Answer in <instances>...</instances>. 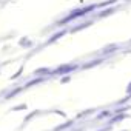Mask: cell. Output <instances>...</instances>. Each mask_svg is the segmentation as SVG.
I'll return each mask as SVG.
<instances>
[{"instance_id":"obj_1","label":"cell","mask_w":131,"mask_h":131,"mask_svg":"<svg viewBox=\"0 0 131 131\" xmlns=\"http://www.w3.org/2000/svg\"><path fill=\"white\" fill-rule=\"evenodd\" d=\"M79 68L77 63H67V65H62V67L56 68L54 71H51V76H63V74H71L74 70Z\"/></svg>"},{"instance_id":"obj_2","label":"cell","mask_w":131,"mask_h":131,"mask_svg":"<svg viewBox=\"0 0 131 131\" xmlns=\"http://www.w3.org/2000/svg\"><path fill=\"white\" fill-rule=\"evenodd\" d=\"M117 11V8L116 6H108V8H102V11L97 14V19H103V17H108V16H111V14H114Z\"/></svg>"},{"instance_id":"obj_3","label":"cell","mask_w":131,"mask_h":131,"mask_svg":"<svg viewBox=\"0 0 131 131\" xmlns=\"http://www.w3.org/2000/svg\"><path fill=\"white\" fill-rule=\"evenodd\" d=\"M68 32V29H62V31H59V32H56V34H52L48 40H46V45H51V43H54L56 40H59L60 37H63L65 34H67Z\"/></svg>"},{"instance_id":"obj_4","label":"cell","mask_w":131,"mask_h":131,"mask_svg":"<svg viewBox=\"0 0 131 131\" xmlns=\"http://www.w3.org/2000/svg\"><path fill=\"white\" fill-rule=\"evenodd\" d=\"M94 23V20H88V22H82V23H79L77 26H74V28H71L70 31L71 32H79V31H82V29H85V28H88V26H91Z\"/></svg>"},{"instance_id":"obj_5","label":"cell","mask_w":131,"mask_h":131,"mask_svg":"<svg viewBox=\"0 0 131 131\" xmlns=\"http://www.w3.org/2000/svg\"><path fill=\"white\" fill-rule=\"evenodd\" d=\"M32 74H34L36 77H40V76H51V70H48V68H39V70H36Z\"/></svg>"},{"instance_id":"obj_6","label":"cell","mask_w":131,"mask_h":131,"mask_svg":"<svg viewBox=\"0 0 131 131\" xmlns=\"http://www.w3.org/2000/svg\"><path fill=\"white\" fill-rule=\"evenodd\" d=\"M22 91H23V86H19V88H16L14 91L11 90V91H9V93H8L6 96H5V100H9L11 97H16V96H17L19 93H22Z\"/></svg>"},{"instance_id":"obj_7","label":"cell","mask_w":131,"mask_h":131,"mask_svg":"<svg viewBox=\"0 0 131 131\" xmlns=\"http://www.w3.org/2000/svg\"><path fill=\"white\" fill-rule=\"evenodd\" d=\"M73 123H74V120H68V122H65L63 125L56 126V128H54V131H65L67 128H71V126H73Z\"/></svg>"},{"instance_id":"obj_8","label":"cell","mask_w":131,"mask_h":131,"mask_svg":"<svg viewBox=\"0 0 131 131\" xmlns=\"http://www.w3.org/2000/svg\"><path fill=\"white\" fill-rule=\"evenodd\" d=\"M45 79L43 77H37V79H34V80H31V82H28L25 86H23V90H28V88H31V86H34V85H39V83H42Z\"/></svg>"},{"instance_id":"obj_9","label":"cell","mask_w":131,"mask_h":131,"mask_svg":"<svg viewBox=\"0 0 131 131\" xmlns=\"http://www.w3.org/2000/svg\"><path fill=\"white\" fill-rule=\"evenodd\" d=\"M102 62H103V59H94V60H91V63H85V65H82V68L86 70V68L96 67V65H99V63H102Z\"/></svg>"},{"instance_id":"obj_10","label":"cell","mask_w":131,"mask_h":131,"mask_svg":"<svg viewBox=\"0 0 131 131\" xmlns=\"http://www.w3.org/2000/svg\"><path fill=\"white\" fill-rule=\"evenodd\" d=\"M39 114H40L39 111H34V113H31V114H28V116L25 117V120H23V125H28V122H29V120H32V119H34L36 116H39Z\"/></svg>"},{"instance_id":"obj_11","label":"cell","mask_w":131,"mask_h":131,"mask_svg":"<svg viewBox=\"0 0 131 131\" xmlns=\"http://www.w3.org/2000/svg\"><path fill=\"white\" fill-rule=\"evenodd\" d=\"M19 45H20V46H25V48H31V46H32V42L25 37V39H22V40L19 42Z\"/></svg>"},{"instance_id":"obj_12","label":"cell","mask_w":131,"mask_h":131,"mask_svg":"<svg viewBox=\"0 0 131 131\" xmlns=\"http://www.w3.org/2000/svg\"><path fill=\"white\" fill-rule=\"evenodd\" d=\"M119 48V45H111V46H106L103 51H102V54H108V52H114L116 49Z\"/></svg>"},{"instance_id":"obj_13","label":"cell","mask_w":131,"mask_h":131,"mask_svg":"<svg viewBox=\"0 0 131 131\" xmlns=\"http://www.w3.org/2000/svg\"><path fill=\"white\" fill-rule=\"evenodd\" d=\"M113 114H114L113 111H108V110H105L103 113H100V114L97 116V119H105V117H111Z\"/></svg>"},{"instance_id":"obj_14","label":"cell","mask_w":131,"mask_h":131,"mask_svg":"<svg viewBox=\"0 0 131 131\" xmlns=\"http://www.w3.org/2000/svg\"><path fill=\"white\" fill-rule=\"evenodd\" d=\"M22 73H23V67H20V68H19V71H17V73H16V74L11 77V80H16V79H19V77L22 76Z\"/></svg>"},{"instance_id":"obj_15","label":"cell","mask_w":131,"mask_h":131,"mask_svg":"<svg viewBox=\"0 0 131 131\" xmlns=\"http://www.w3.org/2000/svg\"><path fill=\"white\" fill-rule=\"evenodd\" d=\"M94 113V110H88V111H83V113H80L79 116H77V119H80V117H85V116H90V114H93Z\"/></svg>"},{"instance_id":"obj_16","label":"cell","mask_w":131,"mask_h":131,"mask_svg":"<svg viewBox=\"0 0 131 131\" xmlns=\"http://www.w3.org/2000/svg\"><path fill=\"white\" fill-rule=\"evenodd\" d=\"M19 110H26V105H25V103H22V105H17V106H14L11 111H19Z\"/></svg>"},{"instance_id":"obj_17","label":"cell","mask_w":131,"mask_h":131,"mask_svg":"<svg viewBox=\"0 0 131 131\" xmlns=\"http://www.w3.org/2000/svg\"><path fill=\"white\" fill-rule=\"evenodd\" d=\"M70 79H71V76H70V74H67V76H65V77L60 80V82H62V83H67V82H70Z\"/></svg>"},{"instance_id":"obj_18","label":"cell","mask_w":131,"mask_h":131,"mask_svg":"<svg viewBox=\"0 0 131 131\" xmlns=\"http://www.w3.org/2000/svg\"><path fill=\"white\" fill-rule=\"evenodd\" d=\"M126 94L128 96H131V82L128 83V86H126Z\"/></svg>"},{"instance_id":"obj_19","label":"cell","mask_w":131,"mask_h":131,"mask_svg":"<svg viewBox=\"0 0 131 131\" xmlns=\"http://www.w3.org/2000/svg\"><path fill=\"white\" fill-rule=\"evenodd\" d=\"M129 108H131V106H129Z\"/></svg>"}]
</instances>
